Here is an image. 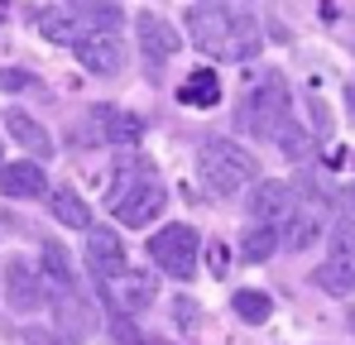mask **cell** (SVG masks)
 <instances>
[{
  "instance_id": "8",
  "label": "cell",
  "mask_w": 355,
  "mask_h": 345,
  "mask_svg": "<svg viewBox=\"0 0 355 345\" xmlns=\"http://www.w3.org/2000/svg\"><path fill=\"white\" fill-rule=\"evenodd\" d=\"M39 283H44V292H49L53 302L77 292V269H72L67 245H58V240H44V245H39Z\"/></svg>"
},
{
  "instance_id": "19",
  "label": "cell",
  "mask_w": 355,
  "mask_h": 345,
  "mask_svg": "<svg viewBox=\"0 0 355 345\" xmlns=\"http://www.w3.org/2000/svg\"><path fill=\"white\" fill-rule=\"evenodd\" d=\"M34 24H39V34H44L49 44H77V34H82V19H77L67 5H44V10L34 15Z\"/></svg>"
},
{
  "instance_id": "1",
  "label": "cell",
  "mask_w": 355,
  "mask_h": 345,
  "mask_svg": "<svg viewBox=\"0 0 355 345\" xmlns=\"http://www.w3.org/2000/svg\"><path fill=\"white\" fill-rule=\"evenodd\" d=\"M187 34L197 53L221 57V62H245L259 53V24L245 10H216V5H192L187 10Z\"/></svg>"
},
{
  "instance_id": "16",
  "label": "cell",
  "mask_w": 355,
  "mask_h": 345,
  "mask_svg": "<svg viewBox=\"0 0 355 345\" xmlns=\"http://www.w3.org/2000/svg\"><path fill=\"white\" fill-rule=\"evenodd\" d=\"M5 134H10L19 149H29L34 159H53V134H49L29 111H5Z\"/></svg>"
},
{
  "instance_id": "15",
  "label": "cell",
  "mask_w": 355,
  "mask_h": 345,
  "mask_svg": "<svg viewBox=\"0 0 355 345\" xmlns=\"http://www.w3.org/2000/svg\"><path fill=\"white\" fill-rule=\"evenodd\" d=\"M312 283L331 297H355V249H331V259L312 269Z\"/></svg>"
},
{
  "instance_id": "26",
  "label": "cell",
  "mask_w": 355,
  "mask_h": 345,
  "mask_svg": "<svg viewBox=\"0 0 355 345\" xmlns=\"http://www.w3.org/2000/svg\"><path fill=\"white\" fill-rule=\"evenodd\" d=\"M346 101H351V115H355V87H351V91H346Z\"/></svg>"
},
{
  "instance_id": "27",
  "label": "cell",
  "mask_w": 355,
  "mask_h": 345,
  "mask_svg": "<svg viewBox=\"0 0 355 345\" xmlns=\"http://www.w3.org/2000/svg\"><path fill=\"white\" fill-rule=\"evenodd\" d=\"M351 211H355V187H351Z\"/></svg>"
},
{
  "instance_id": "20",
  "label": "cell",
  "mask_w": 355,
  "mask_h": 345,
  "mask_svg": "<svg viewBox=\"0 0 355 345\" xmlns=\"http://www.w3.org/2000/svg\"><path fill=\"white\" fill-rule=\"evenodd\" d=\"M49 206H53V216H58L62 226H72V230H92V211H87V202L77 197V187H53Z\"/></svg>"
},
{
  "instance_id": "28",
  "label": "cell",
  "mask_w": 355,
  "mask_h": 345,
  "mask_svg": "<svg viewBox=\"0 0 355 345\" xmlns=\"http://www.w3.org/2000/svg\"><path fill=\"white\" fill-rule=\"evenodd\" d=\"M351 331H355V312H351Z\"/></svg>"
},
{
  "instance_id": "14",
  "label": "cell",
  "mask_w": 355,
  "mask_h": 345,
  "mask_svg": "<svg viewBox=\"0 0 355 345\" xmlns=\"http://www.w3.org/2000/svg\"><path fill=\"white\" fill-rule=\"evenodd\" d=\"M5 297H10L15 312H34V307L49 302V292H44V283H39V274H34L29 264H19V259L5 264Z\"/></svg>"
},
{
  "instance_id": "23",
  "label": "cell",
  "mask_w": 355,
  "mask_h": 345,
  "mask_svg": "<svg viewBox=\"0 0 355 345\" xmlns=\"http://www.w3.org/2000/svg\"><path fill=\"white\" fill-rule=\"evenodd\" d=\"M269 312H274V302H269L264 292H254V288H240L236 292V317L240 321L259 326V321H269Z\"/></svg>"
},
{
  "instance_id": "21",
  "label": "cell",
  "mask_w": 355,
  "mask_h": 345,
  "mask_svg": "<svg viewBox=\"0 0 355 345\" xmlns=\"http://www.w3.org/2000/svg\"><path fill=\"white\" fill-rule=\"evenodd\" d=\"M67 10L77 19H87L82 29H120V5L116 0H67Z\"/></svg>"
},
{
  "instance_id": "9",
  "label": "cell",
  "mask_w": 355,
  "mask_h": 345,
  "mask_svg": "<svg viewBox=\"0 0 355 345\" xmlns=\"http://www.w3.org/2000/svg\"><path fill=\"white\" fill-rule=\"evenodd\" d=\"M279 249H312L322 235V206L317 202H293L279 221Z\"/></svg>"
},
{
  "instance_id": "6",
  "label": "cell",
  "mask_w": 355,
  "mask_h": 345,
  "mask_svg": "<svg viewBox=\"0 0 355 345\" xmlns=\"http://www.w3.org/2000/svg\"><path fill=\"white\" fill-rule=\"evenodd\" d=\"M149 259L168 274V278H192L197 274V259H202V240L197 230L173 221V226H159V235L149 240Z\"/></svg>"
},
{
  "instance_id": "5",
  "label": "cell",
  "mask_w": 355,
  "mask_h": 345,
  "mask_svg": "<svg viewBox=\"0 0 355 345\" xmlns=\"http://www.w3.org/2000/svg\"><path fill=\"white\" fill-rule=\"evenodd\" d=\"M139 134H144V120L135 111L96 101L92 111L77 120V134H72V139H77V144H116V149H130Z\"/></svg>"
},
{
  "instance_id": "13",
  "label": "cell",
  "mask_w": 355,
  "mask_h": 345,
  "mask_svg": "<svg viewBox=\"0 0 355 345\" xmlns=\"http://www.w3.org/2000/svg\"><path fill=\"white\" fill-rule=\"evenodd\" d=\"M288 206H293V187H288V182L259 177V182L250 187V216H254V226H279Z\"/></svg>"
},
{
  "instance_id": "12",
  "label": "cell",
  "mask_w": 355,
  "mask_h": 345,
  "mask_svg": "<svg viewBox=\"0 0 355 345\" xmlns=\"http://www.w3.org/2000/svg\"><path fill=\"white\" fill-rule=\"evenodd\" d=\"M87 264H92L96 283H106V278H116V274L130 269V264H125V245H120L116 230H101V226L87 230Z\"/></svg>"
},
{
  "instance_id": "4",
  "label": "cell",
  "mask_w": 355,
  "mask_h": 345,
  "mask_svg": "<svg viewBox=\"0 0 355 345\" xmlns=\"http://www.w3.org/2000/svg\"><path fill=\"white\" fill-rule=\"evenodd\" d=\"M240 125L250 134H259V139H274V144L293 125V96H288V82L279 72H269V77H259L250 87V96L240 101Z\"/></svg>"
},
{
  "instance_id": "7",
  "label": "cell",
  "mask_w": 355,
  "mask_h": 345,
  "mask_svg": "<svg viewBox=\"0 0 355 345\" xmlns=\"http://www.w3.org/2000/svg\"><path fill=\"white\" fill-rule=\"evenodd\" d=\"M77 62L92 72V77H116L125 72V39L120 29H82L77 44H72Z\"/></svg>"
},
{
  "instance_id": "11",
  "label": "cell",
  "mask_w": 355,
  "mask_h": 345,
  "mask_svg": "<svg viewBox=\"0 0 355 345\" xmlns=\"http://www.w3.org/2000/svg\"><path fill=\"white\" fill-rule=\"evenodd\" d=\"M135 34H139V48H144V57L154 62V72L168 62V57L178 53V29L164 19V15H154V10H144V15H135Z\"/></svg>"
},
{
  "instance_id": "22",
  "label": "cell",
  "mask_w": 355,
  "mask_h": 345,
  "mask_svg": "<svg viewBox=\"0 0 355 345\" xmlns=\"http://www.w3.org/2000/svg\"><path fill=\"white\" fill-rule=\"evenodd\" d=\"M274 249H279V230H274V226H254L245 240H240V254H245L250 264H264Z\"/></svg>"
},
{
  "instance_id": "25",
  "label": "cell",
  "mask_w": 355,
  "mask_h": 345,
  "mask_svg": "<svg viewBox=\"0 0 355 345\" xmlns=\"http://www.w3.org/2000/svg\"><path fill=\"white\" fill-rule=\"evenodd\" d=\"M211 269L226 274V245H211Z\"/></svg>"
},
{
  "instance_id": "3",
  "label": "cell",
  "mask_w": 355,
  "mask_h": 345,
  "mask_svg": "<svg viewBox=\"0 0 355 345\" xmlns=\"http://www.w3.org/2000/svg\"><path fill=\"white\" fill-rule=\"evenodd\" d=\"M197 177L207 182V192L216 197H236L240 187L259 182V163L250 149H240L236 139H207L197 149Z\"/></svg>"
},
{
  "instance_id": "10",
  "label": "cell",
  "mask_w": 355,
  "mask_h": 345,
  "mask_svg": "<svg viewBox=\"0 0 355 345\" xmlns=\"http://www.w3.org/2000/svg\"><path fill=\"white\" fill-rule=\"evenodd\" d=\"M101 292H106V302L116 307V317H135V312H144V307L154 302V278L125 269V274H116V278H106Z\"/></svg>"
},
{
  "instance_id": "17",
  "label": "cell",
  "mask_w": 355,
  "mask_h": 345,
  "mask_svg": "<svg viewBox=\"0 0 355 345\" xmlns=\"http://www.w3.org/2000/svg\"><path fill=\"white\" fill-rule=\"evenodd\" d=\"M44 187H49V172L39 168L34 159H19V163H0V192L5 197H44Z\"/></svg>"
},
{
  "instance_id": "18",
  "label": "cell",
  "mask_w": 355,
  "mask_h": 345,
  "mask_svg": "<svg viewBox=\"0 0 355 345\" xmlns=\"http://www.w3.org/2000/svg\"><path fill=\"white\" fill-rule=\"evenodd\" d=\"M178 101L192 106V111H211V106L221 101V77H216L211 67H197V72L178 87Z\"/></svg>"
},
{
  "instance_id": "2",
  "label": "cell",
  "mask_w": 355,
  "mask_h": 345,
  "mask_svg": "<svg viewBox=\"0 0 355 345\" xmlns=\"http://www.w3.org/2000/svg\"><path fill=\"white\" fill-rule=\"evenodd\" d=\"M116 172H120V177L106 187V206H111V216H116L120 226H130V230L154 226V216H159L164 202H168V192H164V182H159L154 163H149V159H125Z\"/></svg>"
},
{
  "instance_id": "24",
  "label": "cell",
  "mask_w": 355,
  "mask_h": 345,
  "mask_svg": "<svg viewBox=\"0 0 355 345\" xmlns=\"http://www.w3.org/2000/svg\"><path fill=\"white\" fill-rule=\"evenodd\" d=\"M24 87H34L29 72H0V91H24Z\"/></svg>"
}]
</instances>
